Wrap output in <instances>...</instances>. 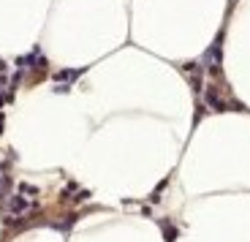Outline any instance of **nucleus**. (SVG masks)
I'll return each instance as SVG.
<instances>
[{
	"label": "nucleus",
	"mask_w": 250,
	"mask_h": 242,
	"mask_svg": "<svg viewBox=\"0 0 250 242\" xmlns=\"http://www.w3.org/2000/svg\"><path fill=\"white\" fill-rule=\"evenodd\" d=\"M33 207V201L30 199H22V196H14L11 201H8V212L11 215H19V212H27Z\"/></svg>",
	"instance_id": "obj_1"
}]
</instances>
